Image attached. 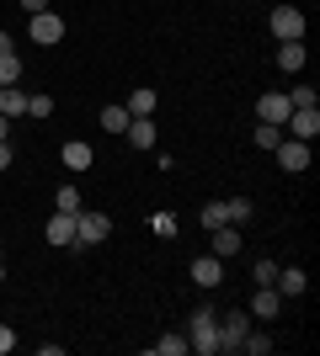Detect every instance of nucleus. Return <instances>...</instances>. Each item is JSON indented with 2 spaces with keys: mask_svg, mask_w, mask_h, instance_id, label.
I'll return each mask as SVG.
<instances>
[{
  "mask_svg": "<svg viewBox=\"0 0 320 356\" xmlns=\"http://www.w3.org/2000/svg\"><path fill=\"white\" fill-rule=\"evenodd\" d=\"M187 346H192V351H203V356H219V309H213V303H198V309H192Z\"/></svg>",
  "mask_w": 320,
  "mask_h": 356,
  "instance_id": "1",
  "label": "nucleus"
},
{
  "mask_svg": "<svg viewBox=\"0 0 320 356\" xmlns=\"http://www.w3.org/2000/svg\"><path fill=\"white\" fill-rule=\"evenodd\" d=\"M267 32H273L277 43H299V38H305V11H299V6H289V0H283V6H277L273 16H267Z\"/></svg>",
  "mask_w": 320,
  "mask_h": 356,
  "instance_id": "2",
  "label": "nucleus"
},
{
  "mask_svg": "<svg viewBox=\"0 0 320 356\" xmlns=\"http://www.w3.org/2000/svg\"><path fill=\"white\" fill-rule=\"evenodd\" d=\"M107 234H112V218H107V213H75V245L80 250L102 245Z\"/></svg>",
  "mask_w": 320,
  "mask_h": 356,
  "instance_id": "3",
  "label": "nucleus"
},
{
  "mask_svg": "<svg viewBox=\"0 0 320 356\" xmlns=\"http://www.w3.org/2000/svg\"><path fill=\"white\" fill-rule=\"evenodd\" d=\"M27 32H32V43L54 48V43H64V16H54V11H38V16H27Z\"/></svg>",
  "mask_w": 320,
  "mask_h": 356,
  "instance_id": "4",
  "label": "nucleus"
},
{
  "mask_svg": "<svg viewBox=\"0 0 320 356\" xmlns=\"http://www.w3.org/2000/svg\"><path fill=\"white\" fill-rule=\"evenodd\" d=\"M245 330H251V314H241V309H229L224 319H219V351H241V341H245Z\"/></svg>",
  "mask_w": 320,
  "mask_h": 356,
  "instance_id": "5",
  "label": "nucleus"
},
{
  "mask_svg": "<svg viewBox=\"0 0 320 356\" xmlns=\"http://www.w3.org/2000/svg\"><path fill=\"white\" fill-rule=\"evenodd\" d=\"M283 128H289L294 138H305V144H315V138H320V106H294Z\"/></svg>",
  "mask_w": 320,
  "mask_h": 356,
  "instance_id": "6",
  "label": "nucleus"
},
{
  "mask_svg": "<svg viewBox=\"0 0 320 356\" xmlns=\"http://www.w3.org/2000/svg\"><path fill=\"white\" fill-rule=\"evenodd\" d=\"M257 112H261V122H277V128H283V122H289V112H294L289 90H267V96L257 102Z\"/></svg>",
  "mask_w": 320,
  "mask_h": 356,
  "instance_id": "7",
  "label": "nucleus"
},
{
  "mask_svg": "<svg viewBox=\"0 0 320 356\" xmlns=\"http://www.w3.org/2000/svg\"><path fill=\"white\" fill-rule=\"evenodd\" d=\"M192 282H198L203 287V293H208V287H219V282H224V261H219V255H198V261H192Z\"/></svg>",
  "mask_w": 320,
  "mask_h": 356,
  "instance_id": "8",
  "label": "nucleus"
},
{
  "mask_svg": "<svg viewBox=\"0 0 320 356\" xmlns=\"http://www.w3.org/2000/svg\"><path fill=\"white\" fill-rule=\"evenodd\" d=\"M273 154H277L283 170H310V144H305V138H283Z\"/></svg>",
  "mask_w": 320,
  "mask_h": 356,
  "instance_id": "9",
  "label": "nucleus"
},
{
  "mask_svg": "<svg viewBox=\"0 0 320 356\" xmlns=\"http://www.w3.org/2000/svg\"><path fill=\"white\" fill-rule=\"evenodd\" d=\"M48 245H54V250L75 245V213H54V218H48Z\"/></svg>",
  "mask_w": 320,
  "mask_h": 356,
  "instance_id": "10",
  "label": "nucleus"
},
{
  "mask_svg": "<svg viewBox=\"0 0 320 356\" xmlns=\"http://www.w3.org/2000/svg\"><path fill=\"white\" fill-rule=\"evenodd\" d=\"M208 234H213V255H219V261L241 255V229H235V223H219V229H208Z\"/></svg>",
  "mask_w": 320,
  "mask_h": 356,
  "instance_id": "11",
  "label": "nucleus"
},
{
  "mask_svg": "<svg viewBox=\"0 0 320 356\" xmlns=\"http://www.w3.org/2000/svg\"><path fill=\"white\" fill-rule=\"evenodd\" d=\"M277 309H283V293H277V287H257V298H251V319H277Z\"/></svg>",
  "mask_w": 320,
  "mask_h": 356,
  "instance_id": "12",
  "label": "nucleus"
},
{
  "mask_svg": "<svg viewBox=\"0 0 320 356\" xmlns=\"http://www.w3.org/2000/svg\"><path fill=\"white\" fill-rule=\"evenodd\" d=\"M128 118H155V106H160V96H155V86H134V96H128Z\"/></svg>",
  "mask_w": 320,
  "mask_h": 356,
  "instance_id": "13",
  "label": "nucleus"
},
{
  "mask_svg": "<svg viewBox=\"0 0 320 356\" xmlns=\"http://www.w3.org/2000/svg\"><path fill=\"white\" fill-rule=\"evenodd\" d=\"M0 118H27V90L22 86H0Z\"/></svg>",
  "mask_w": 320,
  "mask_h": 356,
  "instance_id": "14",
  "label": "nucleus"
},
{
  "mask_svg": "<svg viewBox=\"0 0 320 356\" xmlns=\"http://www.w3.org/2000/svg\"><path fill=\"white\" fill-rule=\"evenodd\" d=\"M123 138H128L134 149H155V138H160V134H155V122H150V118H134L128 128H123Z\"/></svg>",
  "mask_w": 320,
  "mask_h": 356,
  "instance_id": "15",
  "label": "nucleus"
},
{
  "mask_svg": "<svg viewBox=\"0 0 320 356\" xmlns=\"http://www.w3.org/2000/svg\"><path fill=\"white\" fill-rule=\"evenodd\" d=\"M91 144H80V138H70V144H64V170H91Z\"/></svg>",
  "mask_w": 320,
  "mask_h": 356,
  "instance_id": "16",
  "label": "nucleus"
},
{
  "mask_svg": "<svg viewBox=\"0 0 320 356\" xmlns=\"http://www.w3.org/2000/svg\"><path fill=\"white\" fill-rule=\"evenodd\" d=\"M277 70H283V74H299V70H305V38L277 48Z\"/></svg>",
  "mask_w": 320,
  "mask_h": 356,
  "instance_id": "17",
  "label": "nucleus"
},
{
  "mask_svg": "<svg viewBox=\"0 0 320 356\" xmlns=\"http://www.w3.org/2000/svg\"><path fill=\"white\" fill-rule=\"evenodd\" d=\"M273 287H277L283 298H299V293L310 287V277H305V271H294V266H289V271H277V282H273Z\"/></svg>",
  "mask_w": 320,
  "mask_h": 356,
  "instance_id": "18",
  "label": "nucleus"
},
{
  "mask_svg": "<svg viewBox=\"0 0 320 356\" xmlns=\"http://www.w3.org/2000/svg\"><path fill=\"white\" fill-rule=\"evenodd\" d=\"M128 106H102V134H123V128H128Z\"/></svg>",
  "mask_w": 320,
  "mask_h": 356,
  "instance_id": "19",
  "label": "nucleus"
},
{
  "mask_svg": "<svg viewBox=\"0 0 320 356\" xmlns=\"http://www.w3.org/2000/svg\"><path fill=\"white\" fill-rule=\"evenodd\" d=\"M277 271H283V266H277L273 255H261L257 266H251V277H257V287H273V282H277Z\"/></svg>",
  "mask_w": 320,
  "mask_h": 356,
  "instance_id": "20",
  "label": "nucleus"
},
{
  "mask_svg": "<svg viewBox=\"0 0 320 356\" xmlns=\"http://www.w3.org/2000/svg\"><path fill=\"white\" fill-rule=\"evenodd\" d=\"M251 138H257V149H267V154H273V149L283 144V128H277V122H261V128H257Z\"/></svg>",
  "mask_w": 320,
  "mask_h": 356,
  "instance_id": "21",
  "label": "nucleus"
},
{
  "mask_svg": "<svg viewBox=\"0 0 320 356\" xmlns=\"http://www.w3.org/2000/svg\"><path fill=\"white\" fill-rule=\"evenodd\" d=\"M192 346H187V335H160L155 341V356H187Z\"/></svg>",
  "mask_w": 320,
  "mask_h": 356,
  "instance_id": "22",
  "label": "nucleus"
},
{
  "mask_svg": "<svg viewBox=\"0 0 320 356\" xmlns=\"http://www.w3.org/2000/svg\"><path fill=\"white\" fill-rule=\"evenodd\" d=\"M22 80V59L16 54H0V86H16Z\"/></svg>",
  "mask_w": 320,
  "mask_h": 356,
  "instance_id": "23",
  "label": "nucleus"
},
{
  "mask_svg": "<svg viewBox=\"0 0 320 356\" xmlns=\"http://www.w3.org/2000/svg\"><path fill=\"white\" fill-rule=\"evenodd\" d=\"M224 218L229 223H245V218H251V197H229V202H224Z\"/></svg>",
  "mask_w": 320,
  "mask_h": 356,
  "instance_id": "24",
  "label": "nucleus"
},
{
  "mask_svg": "<svg viewBox=\"0 0 320 356\" xmlns=\"http://www.w3.org/2000/svg\"><path fill=\"white\" fill-rule=\"evenodd\" d=\"M241 351H245V356H267V351H273V341H267V335H257V330H245Z\"/></svg>",
  "mask_w": 320,
  "mask_h": 356,
  "instance_id": "25",
  "label": "nucleus"
},
{
  "mask_svg": "<svg viewBox=\"0 0 320 356\" xmlns=\"http://www.w3.org/2000/svg\"><path fill=\"white\" fill-rule=\"evenodd\" d=\"M54 213H80V192H75V186H59V197H54Z\"/></svg>",
  "mask_w": 320,
  "mask_h": 356,
  "instance_id": "26",
  "label": "nucleus"
},
{
  "mask_svg": "<svg viewBox=\"0 0 320 356\" xmlns=\"http://www.w3.org/2000/svg\"><path fill=\"white\" fill-rule=\"evenodd\" d=\"M289 102H294V106H320V96H315V86H294Z\"/></svg>",
  "mask_w": 320,
  "mask_h": 356,
  "instance_id": "27",
  "label": "nucleus"
},
{
  "mask_svg": "<svg viewBox=\"0 0 320 356\" xmlns=\"http://www.w3.org/2000/svg\"><path fill=\"white\" fill-rule=\"evenodd\" d=\"M150 229H155L160 239H171V234H176V218H171V213H155V218H150Z\"/></svg>",
  "mask_w": 320,
  "mask_h": 356,
  "instance_id": "28",
  "label": "nucleus"
},
{
  "mask_svg": "<svg viewBox=\"0 0 320 356\" xmlns=\"http://www.w3.org/2000/svg\"><path fill=\"white\" fill-rule=\"evenodd\" d=\"M219 223H229L224 218V202H208V208H203V229H219Z\"/></svg>",
  "mask_w": 320,
  "mask_h": 356,
  "instance_id": "29",
  "label": "nucleus"
},
{
  "mask_svg": "<svg viewBox=\"0 0 320 356\" xmlns=\"http://www.w3.org/2000/svg\"><path fill=\"white\" fill-rule=\"evenodd\" d=\"M48 112H54L48 96H27V118H48Z\"/></svg>",
  "mask_w": 320,
  "mask_h": 356,
  "instance_id": "30",
  "label": "nucleus"
},
{
  "mask_svg": "<svg viewBox=\"0 0 320 356\" xmlns=\"http://www.w3.org/2000/svg\"><path fill=\"white\" fill-rule=\"evenodd\" d=\"M11 346H16V335H11V325H0V356H11Z\"/></svg>",
  "mask_w": 320,
  "mask_h": 356,
  "instance_id": "31",
  "label": "nucleus"
},
{
  "mask_svg": "<svg viewBox=\"0 0 320 356\" xmlns=\"http://www.w3.org/2000/svg\"><path fill=\"white\" fill-rule=\"evenodd\" d=\"M16 6H22V11H27V16H38V11H48V0H16Z\"/></svg>",
  "mask_w": 320,
  "mask_h": 356,
  "instance_id": "32",
  "label": "nucleus"
},
{
  "mask_svg": "<svg viewBox=\"0 0 320 356\" xmlns=\"http://www.w3.org/2000/svg\"><path fill=\"white\" fill-rule=\"evenodd\" d=\"M11 165V138H0V170Z\"/></svg>",
  "mask_w": 320,
  "mask_h": 356,
  "instance_id": "33",
  "label": "nucleus"
},
{
  "mask_svg": "<svg viewBox=\"0 0 320 356\" xmlns=\"http://www.w3.org/2000/svg\"><path fill=\"white\" fill-rule=\"evenodd\" d=\"M0 54H11V32H0Z\"/></svg>",
  "mask_w": 320,
  "mask_h": 356,
  "instance_id": "34",
  "label": "nucleus"
},
{
  "mask_svg": "<svg viewBox=\"0 0 320 356\" xmlns=\"http://www.w3.org/2000/svg\"><path fill=\"white\" fill-rule=\"evenodd\" d=\"M0 138H11V118H0Z\"/></svg>",
  "mask_w": 320,
  "mask_h": 356,
  "instance_id": "35",
  "label": "nucleus"
},
{
  "mask_svg": "<svg viewBox=\"0 0 320 356\" xmlns=\"http://www.w3.org/2000/svg\"><path fill=\"white\" fill-rule=\"evenodd\" d=\"M0 282H6V266H0Z\"/></svg>",
  "mask_w": 320,
  "mask_h": 356,
  "instance_id": "36",
  "label": "nucleus"
},
{
  "mask_svg": "<svg viewBox=\"0 0 320 356\" xmlns=\"http://www.w3.org/2000/svg\"><path fill=\"white\" fill-rule=\"evenodd\" d=\"M289 6H294V0H289Z\"/></svg>",
  "mask_w": 320,
  "mask_h": 356,
  "instance_id": "37",
  "label": "nucleus"
}]
</instances>
